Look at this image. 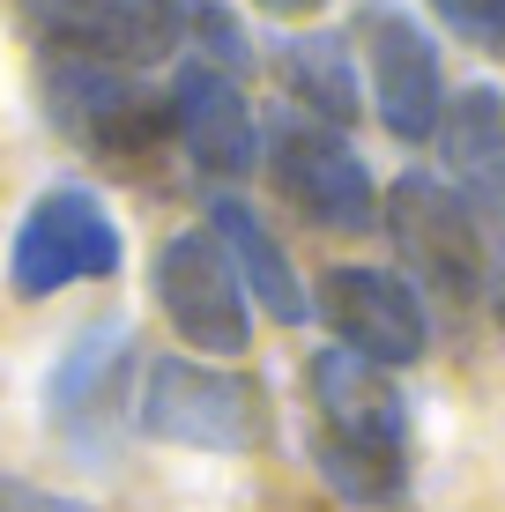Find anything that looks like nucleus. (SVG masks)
<instances>
[{"mask_svg":"<svg viewBox=\"0 0 505 512\" xmlns=\"http://www.w3.org/2000/svg\"><path fill=\"white\" fill-rule=\"evenodd\" d=\"M439 15L461 30V38L505 52V0H439Z\"/></svg>","mask_w":505,"mask_h":512,"instance_id":"obj_16","label":"nucleus"},{"mask_svg":"<svg viewBox=\"0 0 505 512\" xmlns=\"http://www.w3.org/2000/svg\"><path fill=\"white\" fill-rule=\"evenodd\" d=\"M171 127H179L186 156H194L201 171H216V179H238L260 156V127H253L246 97H238V82L223 75L216 60L179 67V82H171Z\"/></svg>","mask_w":505,"mask_h":512,"instance_id":"obj_11","label":"nucleus"},{"mask_svg":"<svg viewBox=\"0 0 505 512\" xmlns=\"http://www.w3.org/2000/svg\"><path fill=\"white\" fill-rule=\"evenodd\" d=\"M312 416H320V475L350 505H387L409 483V409L379 364L350 349L312 357Z\"/></svg>","mask_w":505,"mask_h":512,"instance_id":"obj_1","label":"nucleus"},{"mask_svg":"<svg viewBox=\"0 0 505 512\" xmlns=\"http://www.w3.org/2000/svg\"><path fill=\"white\" fill-rule=\"evenodd\" d=\"M364 60H372V97H379V119H387L394 141H424L439 134V112H446V75H439V52L431 38L409 23L402 8H364Z\"/></svg>","mask_w":505,"mask_h":512,"instance_id":"obj_10","label":"nucleus"},{"mask_svg":"<svg viewBox=\"0 0 505 512\" xmlns=\"http://www.w3.org/2000/svg\"><path fill=\"white\" fill-rule=\"evenodd\" d=\"M142 423L171 446H201V453H246L260 431V401L238 372L216 364H186V357H156L142 379Z\"/></svg>","mask_w":505,"mask_h":512,"instance_id":"obj_4","label":"nucleus"},{"mask_svg":"<svg viewBox=\"0 0 505 512\" xmlns=\"http://www.w3.org/2000/svg\"><path fill=\"white\" fill-rule=\"evenodd\" d=\"M45 112L60 119V134H75L82 149H104V156L149 149L156 127H164V97L142 90L127 67H104V60H52L45 67Z\"/></svg>","mask_w":505,"mask_h":512,"instance_id":"obj_7","label":"nucleus"},{"mask_svg":"<svg viewBox=\"0 0 505 512\" xmlns=\"http://www.w3.org/2000/svg\"><path fill=\"white\" fill-rule=\"evenodd\" d=\"M208 238L223 245V260H231L238 290L260 297V305H268L283 327H298L305 312H312V305H305V282L290 275V253L268 238V223H260L246 201H216V208H208Z\"/></svg>","mask_w":505,"mask_h":512,"instance_id":"obj_13","label":"nucleus"},{"mask_svg":"<svg viewBox=\"0 0 505 512\" xmlns=\"http://www.w3.org/2000/svg\"><path fill=\"white\" fill-rule=\"evenodd\" d=\"M0 512H90L67 490H45V483H23V475H0Z\"/></svg>","mask_w":505,"mask_h":512,"instance_id":"obj_17","label":"nucleus"},{"mask_svg":"<svg viewBox=\"0 0 505 512\" xmlns=\"http://www.w3.org/2000/svg\"><path fill=\"white\" fill-rule=\"evenodd\" d=\"M119 379H127V327H97L67 349V364L52 372V416L67 431H97L119 409Z\"/></svg>","mask_w":505,"mask_h":512,"instance_id":"obj_14","label":"nucleus"},{"mask_svg":"<svg viewBox=\"0 0 505 512\" xmlns=\"http://www.w3.org/2000/svg\"><path fill=\"white\" fill-rule=\"evenodd\" d=\"M119 268V223L104 216L97 193L82 186H52L30 201L23 231L8 245V282L15 297H52L67 282H90Z\"/></svg>","mask_w":505,"mask_h":512,"instance_id":"obj_3","label":"nucleus"},{"mask_svg":"<svg viewBox=\"0 0 505 512\" xmlns=\"http://www.w3.org/2000/svg\"><path fill=\"white\" fill-rule=\"evenodd\" d=\"M156 305L164 320L186 334L208 357H238L253 342V312H246V290H238L231 260L208 231H179L156 253Z\"/></svg>","mask_w":505,"mask_h":512,"instance_id":"obj_5","label":"nucleus"},{"mask_svg":"<svg viewBox=\"0 0 505 512\" xmlns=\"http://www.w3.org/2000/svg\"><path fill=\"white\" fill-rule=\"evenodd\" d=\"M320 312L335 327V342L364 364H416L431 349V320H424V297L409 290L394 268H327Z\"/></svg>","mask_w":505,"mask_h":512,"instance_id":"obj_8","label":"nucleus"},{"mask_svg":"<svg viewBox=\"0 0 505 512\" xmlns=\"http://www.w3.org/2000/svg\"><path fill=\"white\" fill-rule=\"evenodd\" d=\"M387 231H394V253L409 260V275H424L439 297H454V305L483 297L491 245H483L476 208H468L446 179H424V171L394 179V193H387Z\"/></svg>","mask_w":505,"mask_h":512,"instance_id":"obj_2","label":"nucleus"},{"mask_svg":"<svg viewBox=\"0 0 505 512\" xmlns=\"http://www.w3.org/2000/svg\"><path fill=\"white\" fill-rule=\"evenodd\" d=\"M268 156H275V186H283L290 208H305L312 223H327V231H372L379 223L372 171H364V156L335 127H320V119H283L275 141H268Z\"/></svg>","mask_w":505,"mask_h":512,"instance_id":"obj_6","label":"nucleus"},{"mask_svg":"<svg viewBox=\"0 0 505 512\" xmlns=\"http://www.w3.org/2000/svg\"><path fill=\"white\" fill-rule=\"evenodd\" d=\"M439 156H446V171H454L468 208H505V90L476 82V90L446 97Z\"/></svg>","mask_w":505,"mask_h":512,"instance_id":"obj_12","label":"nucleus"},{"mask_svg":"<svg viewBox=\"0 0 505 512\" xmlns=\"http://www.w3.org/2000/svg\"><path fill=\"white\" fill-rule=\"evenodd\" d=\"M283 82L305 112H320V127H350L357 119V67L342 38H290L283 45Z\"/></svg>","mask_w":505,"mask_h":512,"instance_id":"obj_15","label":"nucleus"},{"mask_svg":"<svg viewBox=\"0 0 505 512\" xmlns=\"http://www.w3.org/2000/svg\"><path fill=\"white\" fill-rule=\"evenodd\" d=\"M483 282H491V305H498V327H505V253L491 260V275H483Z\"/></svg>","mask_w":505,"mask_h":512,"instance_id":"obj_18","label":"nucleus"},{"mask_svg":"<svg viewBox=\"0 0 505 512\" xmlns=\"http://www.w3.org/2000/svg\"><path fill=\"white\" fill-rule=\"evenodd\" d=\"M30 15L75 60H104V67L164 60L186 38V0H30Z\"/></svg>","mask_w":505,"mask_h":512,"instance_id":"obj_9","label":"nucleus"},{"mask_svg":"<svg viewBox=\"0 0 505 512\" xmlns=\"http://www.w3.org/2000/svg\"><path fill=\"white\" fill-rule=\"evenodd\" d=\"M268 15H312V8H327V0H260Z\"/></svg>","mask_w":505,"mask_h":512,"instance_id":"obj_19","label":"nucleus"}]
</instances>
